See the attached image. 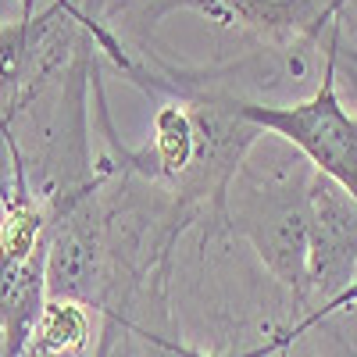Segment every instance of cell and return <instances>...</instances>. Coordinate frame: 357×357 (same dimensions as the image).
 <instances>
[{
    "label": "cell",
    "mask_w": 357,
    "mask_h": 357,
    "mask_svg": "<svg viewBox=\"0 0 357 357\" xmlns=\"http://www.w3.org/2000/svg\"><path fill=\"white\" fill-rule=\"evenodd\" d=\"M264 132L247 122L240 100L222 93H178L154 114L151 143L118 154L126 172L161 183L175 197L178 222L207 215V229H225V193Z\"/></svg>",
    "instance_id": "cell-1"
},
{
    "label": "cell",
    "mask_w": 357,
    "mask_h": 357,
    "mask_svg": "<svg viewBox=\"0 0 357 357\" xmlns=\"http://www.w3.org/2000/svg\"><path fill=\"white\" fill-rule=\"evenodd\" d=\"M311 175L314 165L301 151L272 154L268 165L250 151L225 193V229L254 247L272 279L293 296V304H307Z\"/></svg>",
    "instance_id": "cell-2"
},
{
    "label": "cell",
    "mask_w": 357,
    "mask_h": 357,
    "mask_svg": "<svg viewBox=\"0 0 357 357\" xmlns=\"http://www.w3.org/2000/svg\"><path fill=\"white\" fill-rule=\"evenodd\" d=\"M47 254L50 215L29 186L25 161L18 165L0 222V357H25L33 329L47 307Z\"/></svg>",
    "instance_id": "cell-3"
},
{
    "label": "cell",
    "mask_w": 357,
    "mask_h": 357,
    "mask_svg": "<svg viewBox=\"0 0 357 357\" xmlns=\"http://www.w3.org/2000/svg\"><path fill=\"white\" fill-rule=\"evenodd\" d=\"M340 61V29L333 25V40L325 47V72L318 89L301 104H257L240 100L247 122L261 132H272L293 151H301L314 172H321L357 204V114H350L336 89Z\"/></svg>",
    "instance_id": "cell-4"
},
{
    "label": "cell",
    "mask_w": 357,
    "mask_h": 357,
    "mask_svg": "<svg viewBox=\"0 0 357 357\" xmlns=\"http://www.w3.org/2000/svg\"><path fill=\"white\" fill-rule=\"evenodd\" d=\"M357 296V204L321 172L311 175L307 218V304Z\"/></svg>",
    "instance_id": "cell-5"
},
{
    "label": "cell",
    "mask_w": 357,
    "mask_h": 357,
    "mask_svg": "<svg viewBox=\"0 0 357 357\" xmlns=\"http://www.w3.org/2000/svg\"><path fill=\"white\" fill-rule=\"evenodd\" d=\"M175 8L200 11L218 25L250 29L268 40H314L336 18L343 0H158L154 18Z\"/></svg>",
    "instance_id": "cell-6"
},
{
    "label": "cell",
    "mask_w": 357,
    "mask_h": 357,
    "mask_svg": "<svg viewBox=\"0 0 357 357\" xmlns=\"http://www.w3.org/2000/svg\"><path fill=\"white\" fill-rule=\"evenodd\" d=\"M347 307H357V296H350V301H333V304H321V307H311L304 318H296L289 329L275 333V336H268L264 343L250 347V350H229V354H204V350H193L186 343H175L168 336H158L151 329H143V325L129 321L126 318V336L136 340L139 347V357H272V354H282L286 347H293L301 336H307L311 329H318V325H325L333 314L347 311Z\"/></svg>",
    "instance_id": "cell-7"
},
{
    "label": "cell",
    "mask_w": 357,
    "mask_h": 357,
    "mask_svg": "<svg viewBox=\"0 0 357 357\" xmlns=\"http://www.w3.org/2000/svg\"><path fill=\"white\" fill-rule=\"evenodd\" d=\"M89 340V318L82 304H68V301H47L33 340H29L25 357H57V354H72L79 347H86Z\"/></svg>",
    "instance_id": "cell-8"
},
{
    "label": "cell",
    "mask_w": 357,
    "mask_h": 357,
    "mask_svg": "<svg viewBox=\"0 0 357 357\" xmlns=\"http://www.w3.org/2000/svg\"><path fill=\"white\" fill-rule=\"evenodd\" d=\"M18 165H22L18 139H15V132H11L8 114H0V200H8V197H11V186H15Z\"/></svg>",
    "instance_id": "cell-9"
},
{
    "label": "cell",
    "mask_w": 357,
    "mask_h": 357,
    "mask_svg": "<svg viewBox=\"0 0 357 357\" xmlns=\"http://www.w3.org/2000/svg\"><path fill=\"white\" fill-rule=\"evenodd\" d=\"M122 336H126V314H114V311L104 314V329H100V336H97V350H93V357H111Z\"/></svg>",
    "instance_id": "cell-10"
},
{
    "label": "cell",
    "mask_w": 357,
    "mask_h": 357,
    "mask_svg": "<svg viewBox=\"0 0 357 357\" xmlns=\"http://www.w3.org/2000/svg\"><path fill=\"white\" fill-rule=\"evenodd\" d=\"M311 333H314V329H311ZM311 333H307V336H301V340H296L293 347H286V350H282L279 357H321V350L314 347Z\"/></svg>",
    "instance_id": "cell-11"
}]
</instances>
